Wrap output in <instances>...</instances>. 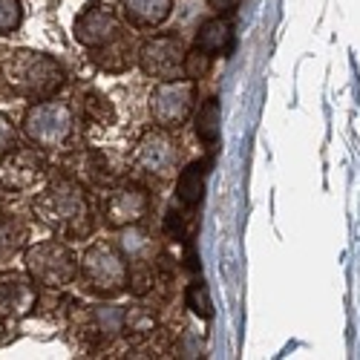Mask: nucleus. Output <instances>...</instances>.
<instances>
[{"instance_id": "nucleus-1", "label": "nucleus", "mask_w": 360, "mask_h": 360, "mask_svg": "<svg viewBox=\"0 0 360 360\" xmlns=\"http://www.w3.org/2000/svg\"><path fill=\"white\" fill-rule=\"evenodd\" d=\"M32 214L61 239H84L93 231V207L81 188L70 176H58L32 199Z\"/></svg>"}, {"instance_id": "nucleus-2", "label": "nucleus", "mask_w": 360, "mask_h": 360, "mask_svg": "<svg viewBox=\"0 0 360 360\" xmlns=\"http://www.w3.org/2000/svg\"><path fill=\"white\" fill-rule=\"evenodd\" d=\"M0 72H4V81L9 84L12 93L29 101L55 98V93L67 81L64 64L49 52L38 49H12L0 61Z\"/></svg>"}, {"instance_id": "nucleus-3", "label": "nucleus", "mask_w": 360, "mask_h": 360, "mask_svg": "<svg viewBox=\"0 0 360 360\" xmlns=\"http://www.w3.org/2000/svg\"><path fill=\"white\" fill-rule=\"evenodd\" d=\"M127 277H130V265L122 248L104 243V239L93 243L78 259V280L96 297H104V300L118 297L127 288Z\"/></svg>"}, {"instance_id": "nucleus-4", "label": "nucleus", "mask_w": 360, "mask_h": 360, "mask_svg": "<svg viewBox=\"0 0 360 360\" xmlns=\"http://www.w3.org/2000/svg\"><path fill=\"white\" fill-rule=\"evenodd\" d=\"M23 265L32 283L44 288H67L78 280V257L61 239H44V243L26 245Z\"/></svg>"}, {"instance_id": "nucleus-5", "label": "nucleus", "mask_w": 360, "mask_h": 360, "mask_svg": "<svg viewBox=\"0 0 360 360\" xmlns=\"http://www.w3.org/2000/svg\"><path fill=\"white\" fill-rule=\"evenodd\" d=\"M75 130V115L72 107L64 101H35L23 115V133L38 150H58L70 141Z\"/></svg>"}, {"instance_id": "nucleus-6", "label": "nucleus", "mask_w": 360, "mask_h": 360, "mask_svg": "<svg viewBox=\"0 0 360 360\" xmlns=\"http://www.w3.org/2000/svg\"><path fill=\"white\" fill-rule=\"evenodd\" d=\"M133 165L136 170L159 179V182H167V179H176L179 165H182V144L170 130L156 124L139 136L133 150Z\"/></svg>"}, {"instance_id": "nucleus-7", "label": "nucleus", "mask_w": 360, "mask_h": 360, "mask_svg": "<svg viewBox=\"0 0 360 360\" xmlns=\"http://www.w3.org/2000/svg\"><path fill=\"white\" fill-rule=\"evenodd\" d=\"M196 104V81L191 78H176V81H159L150 93V118L153 124L165 130H179L182 127Z\"/></svg>"}, {"instance_id": "nucleus-8", "label": "nucleus", "mask_w": 360, "mask_h": 360, "mask_svg": "<svg viewBox=\"0 0 360 360\" xmlns=\"http://www.w3.org/2000/svg\"><path fill=\"white\" fill-rule=\"evenodd\" d=\"M185 55L188 49L179 35H156L139 46L136 61L147 78L176 81V78H185Z\"/></svg>"}, {"instance_id": "nucleus-9", "label": "nucleus", "mask_w": 360, "mask_h": 360, "mask_svg": "<svg viewBox=\"0 0 360 360\" xmlns=\"http://www.w3.org/2000/svg\"><path fill=\"white\" fill-rule=\"evenodd\" d=\"M72 35L84 49L93 52V49H101V46L118 41L124 32H122V20H118V15L112 12V6L86 4L72 23Z\"/></svg>"}, {"instance_id": "nucleus-10", "label": "nucleus", "mask_w": 360, "mask_h": 360, "mask_svg": "<svg viewBox=\"0 0 360 360\" xmlns=\"http://www.w3.org/2000/svg\"><path fill=\"white\" fill-rule=\"evenodd\" d=\"M150 202L147 191L141 188H133V185H124V188H115L104 196L101 202V222L110 228V231H122V228H130V225H139L147 219Z\"/></svg>"}, {"instance_id": "nucleus-11", "label": "nucleus", "mask_w": 360, "mask_h": 360, "mask_svg": "<svg viewBox=\"0 0 360 360\" xmlns=\"http://www.w3.org/2000/svg\"><path fill=\"white\" fill-rule=\"evenodd\" d=\"M78 332L84 335L86 343H93V346H110L118 335L124 332V309L122 306H112V303L86 306L81 311Z\"/></svg>"}, {"instance_id": "nucleus-12", "label": "nucleus", "mask_w": 360, "mask_h": 360, "mask_svg": "<svg viewBox=\"0 0 360 360\" xmlns=\"http://www.w3.org/2000/svg\"><path fill=\"white\" fill-rule=\"evenodd\" d=\"M46 162L38 150H23L18 147L15 153H9L0 162V185L9 191H29L38 179H44Z\"/></svg>"}, {"instance_id": "nucleus-13", "label": "nucleus", "mask_w": 360, "mask_h": 360, "mask_svg": "<svg viewBox=\"0 0 360 360\" xmlns=\"http://www.w3.org/2000/svg\"><path fill=\"white\" fill-rule=\"evenodd\" d=\"M38 303V291L32 277H20V274H0V317L4 320H23L32 314Z\"/></svg>"}, {"instance_id": "nucleus-14", "label": "nucleus", "mask_w": 360, "mask_h": 360, "mask_svg": "<svg viewBox=\"0 0 360 360\" xmlns=\"http://www.w3.org/2000/svg\"><path fill=\"white\" fill-rule=\"evenodd\" d=\"M118 248H122L124 259L133 265V262H153L156 257V239L147 228L139 225H130V228H122L118 231Z\"/></svg>"}, {"instance_id": "nucleus-15", "label": "nucleus", "mask_w": 360, "mask_h": 360, "mask_svg": "<svg viewBox=\"0 0 360 360\" xmlns=\"http://www.w3.org/2000/svg\"><path fill=\"white\" fill-rule=\"evenodd\" d=\"M196 46L202 52H207L211 58H219V55H228L233 49V26L225 20V18H211L199 26L196 32Z\"/></svg>"}, {"instance_id": "nucleus-16", "label": "nucleus", "mask_w": 360, "mask_h": 360, "mask_svg": "<svg viewBox=\"0 0 360 360\" xmlns=\"http://www.w3.org/2000/svg\"><path fill=\"white\" fill-rule=\"evenodd\" d=\"M173 12V0H124V18L136 29H156Z\"/></svg>"}, {"instance_id": "nucleus-17", "label": "nucleus", "mask_w": 360, "mask_h": 360, "mask_svg": "<svg viewBox=\"0 0 360 360\" xmlns=\"http://www.w3.org/2000/svg\"><path fill=\"white\" fill-rule=\"evenodd\" d=\"M207 185V162H191L176 176V199L185 207H199Z\"/></svg>"}, {"instance_id": "nucleus-18", "label": "nucleus", "mask_w": 360, "mask_h": 360, "mask_svg": "<svg viewBox=\"0 0 360 360\" xmlns=\"http://www.w3.org/2000/svg\"><path fill=\"white\" fill-rule=\"evenodd\" d=\"M26 239H29L26 222H20L12 214H0V265L12 262L18 254H23Z\"/></svg>"}, {"instance_id": "nucleus-19", "label": "nucleus", "mask_w": 360, "mask_h": 360, "mask_svg": "<svg viewBox=\"0 0 360 360\" xmlns=\"http://www.w3.org/2000/svg\"><path fill=\"white\" fill-rule=\"evenodd\" d=\"M93 61L107 72H124V70L133 67V46L122 35L118 41H112V44H107L101 49H93Z\"/></svg>"}, {"instance_id": "nucleus-20", "label": "nucleus", "mask_w": 360, "mask_h": 360, "mask_svg": "<svg viewBox=\"0 0 360 360\" xmlns=\"http://www.w3.org/2000/svg\"><path fill=\"white\" fill-rule=\"evenodd\" d=\"M78 107H81V115L89 118V122H96V124H115V107L112 101L98 93V89H81V96H78Z\"/></svg>"}, {"instance_id": "nucleus-21", "label": "nucleus", "mask_w": 360, "mask_h": 360, "mask_svg": "<svg viewBox=\"0 0 360 360\" xmlns=\"http://www.w3.org/2000/svg\"><path fill=\"white\" fill-rule=\"evenodd\" d=\"M193 130L196 139L205 144H217L219 141V130H222V110H219V98H207L196 118H193Z\"/></svg>"}, {"instance_id": "nucleus-22", "label": "nucleus", "mask_w": 360, "mask_h": 360, "mask_svg": "<svg viewBox=\"0 0 360 360\" xmlns=\"http://www.w3.org/2000/svg\"><path fill=\"white\" fill-rule=\"evenodd\" d=\"M153 328H156V317L147 309H141V306L124 309V335L127 338H147V335H153Z\"/></svg>"}, {"instance_id": "nucleus-23", "label": "nucleus", "mask_w": 360, "mask_h": 360, "mask_svg": "<svg viewBox=\"0 0 360 360\" xmlns=\"http://www.w3.org/2000/svg\"><path fill=\"white\" fill-rule=\"evenodd\" d=\"M185 303H188V309H191L196 317H202V320H211V317H214L211 291H207V285H205L202 280H193V283L188 285V291H185Z\"/></svg>"}, {"instance_id": "nucleus-24", "label": "nucleus", "mask_w": 360, "mask_h": 360, "mask_svg": "<svg viewBox=\"0 0 360 360\" xmlns=\"http://www.w3.org/2000/svg\"><path fill=\"white\" fill-rule=\"evenodd\" d=\"M211 61H214L211 55L202 52L199 46H193V49L185 55V78H191V81L207 78V72H211Z\"/></svg>"}, {"instance_id": "nucleus-25", "label": "nucleus", "mask_w": 360, "mask_h": 360, "mask_svg": "<svg viewBox=\"0 0 360 360\" xmlns=\"http://www.w3.org/2000/svg\"><path fill=\"white\" fill-rule=\"evenodd\" d=\"M23 23V6L20 0H0V38L12 35Z\"/></svg>"}, {"instance_id": "nucleus-26", "label": "nucleus", "mask_w": 360, "mask_h": 360, "mask_svg": "<svg viewBox=\"0 0 360 360\" xmlns=\"http://www.w3.org/2000/svg\"><path fill=\"white\" fill-rule=\"evenodd\" d=\"M18 127H15V122L9 115H4L0 112V162H4L9 153H15L18 150Z\"/></svg>"}, {"instance_id": "nucleus-27", "label": "nucleus", "mask_w": 360, "mask_h": 360, "mask_svg": "<svg viewBox=\"0 0 360 360\" xmlns=\"http://www.w3.org/2000/svg\"><path fill=\"white\" fill-rule=\"evenodd\" d=\"M165 233L173 236V239H182L185 236V214L176 211V207H170L167 217H165Z\"/></svg>"}, {"instance_id": "nucleus-28", "label": "nucleus", "mask_w": 360, "mask_h": 360, "mask_svg": "<svg viewBox=\"0 0 360 360\" xmlns=\"http://www.w3.org/2000/svg\"><path fill=\"white\" fill-rule=\"evenodd\" d=\"M236 4H239V0H207V6H211L214 12H219V15L233 12V9H236Z\"/></svg>"}, {"instance_id": "nucleus-29", "label": "nucleus", "mask_w": 360, "mask_h": 360, "mask_svg": "<svg viewBox=\"0 0 360 360\" xmlns=\"http://www.w3.org/2000/svg\"><path fill=\"white\" fill-rule=\"evenodd\" d=\"M6 323H9V320H4V317H0V346L6 343V335H4V332H6Z\"/></svg>"}]
</instances>
